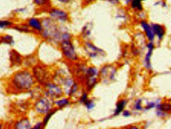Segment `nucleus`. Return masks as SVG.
I'll list each match as a JSON object with an SVG mask.
<instances>
[{
  "label": "nucleus",
  "instance_id": "nucleus-22",
  "mask_svg": "<svg viewBox=\"0 0 171 129\" xmlns=\"http://www.w3.org/2000/svg\"><path fill=\"white\" fill-rule=\"evenodd\" d=\"M13 29L17 31L20 32L25 33H33L32 31L29 28L28 25H27L26 22L25 23H20L15 24L13 26Z\"/></svg>",
  "mask_w": 171,
  "mask_h": 129
},
{
  "label": "nucleus",
  "instance_id": "nucleus-14",
  "mask_svg": "<svg viewBox=\"0 0 171 129\" xmlns=\"http://www.w3.org/2000/svg\"><path fill=\"white\" fill-rule=\"evenodd\" d=\"M94 29V23L92 22L88 21L84 24L81 27L79 37L82 41L91 40Z\"/></svg>",
  "mask_w": 171,
  "mask_h": 129
},
{
  "label": "nucleus",
  "instance_id": "nucleus-8",
  "mask_svg": "<svg viewBox=\"0 0 171 129\" xmlns=\"http://www.w3.org/2000/svg\"><path fill=\"white\" fill-rule=\"evenodd\" d=\"M54 102L48 97H41L38 99L34 104V109L36 112L41 115H46L52 111L53 108Z\"/></svg>",
  "mask_w": 171,
  "mask_h": 129
},
{
  "label": "nucleus",
  "instance_id": "nucleus-41",
  "mask_svg": "<svg viewBox=\"0 0 171 129\" xmlns=\"http://www.w3.org/2000/svg\"><path fill=\"white\" fill-rule=\"evenodd\" d=\"M126 129H140L139 126L136 125H129L126 128Z\"/></svg>",
  "mask_w": 171,
  "mask_h": 129
},
{
  "label": "nucleus",
  "instance_id": "nucleus-1",
  "mask_svg": "<svg viewBox=\"0 0 171 129\" xmlns=\"http://www.w3.org/2000/svg\"><path fill=\"white\" fill-rule=\"evenodd\" d=\"M42 20L43 29L38 36L43 41L58 46L63 41L73 39V35L67 25L59 24L48 16Z\"/></svg>",
  "mask_w": 171,
  "mask_h": 129
},
{
  "label": "nucleus",
  "instance_id": "nucleus-24",
  "mask_svg": "<svg viewBox=\"0 0 171 129\" xmlns=\"http://www.w3.org/2000/svg\"><path fill=\"white\" fill-rule=\"evenodd\" d=\"M0 43L9 45H14V39L13 37L10 34H3L0 36Z\"/></svg>",
  "mask_w": 171,
  "mask_h": 129
},
{
  "label": "nucleus",
  "instance_id": "nucleus-5",
  "mask_svg": "<svg viewBox=\"0 0 171 129\" xmlns=\"http://www.w3.org/2000/svg\"><path fill=\"white\" fill-rule=\"evenodd\" d=\"M31 72L36 82L39 83L41 86H45L51 82V74L46 65L37 63L32 67Z\"/></svg>",
  "mask_w": 171,
  "mask_h": 129
},
{
  "label": "nucleus",
  "instance_id": "nucleus-23",
  "mask_svg": "<svg viewBox=\"0 0 171 129\" xmlns=\"http://www.w3.org/2000/svg\"><path fill=\"white\" fill-rule=\"evenodd\" d=\"M127 104V101L125 99H121L117 102L116 108L114 111V116H118L124 111Z\"/></svg>",
  "mask_w": 171,
  "mask_h": 129
},
{
  "label": "nucleus",
  "instance_id": "nucleus-27",
  "mask_svg": "<svg viewBox=\"0 0 171 129\" xmlns=\"http://www.w3.org/2000/svg\"><path fill=\"white\" fill-rule=\"evenodd\" d=\"M15 24L12 21L7 19H0V29H6L12 28Z\"/></svg>",
  "mask_w": 171,
  "mask_h": 129
},
{
  "label": "nucleus",
  "instance_id": "nucleus-17",
  "mask_svg": "<svg viewBox=\"0 0 171 129\" xmlns=\"http://www.w3.org/2000/svg\"><path fill=\"white\" fill-rule=\"evenodd\" d=\"M9 57L12 67H20L23 64V57L15 49H12L10 51Z\"/></svg>",
  "mask_w": 171,
  "mask_h": 129
},
{
  "label": "nucleus",
  "instance_id": "nucleus-34",
  "mask_svg": "<svg viewBox=\"0 0 171 129\" xmlns=\"http://www.w3.org/2000/svg\"><path fill=\"white\" fill-rule=\"evenodd\" d=\"M105 2L113 6H119L122 3V0H104Z\"/></svg>",
  "mask_w": 171,
  "mask_h": 129
},
{
  "label": "nucleus",
  "instance_id": "nucleus-2",
  "mask_svg": "<svg viewBox=\"0 0 171 129\" xmlns=\"http://www.w3.org/2000/svg\"><path fill=\"white\" fill-rule=\"evenodd\" d=\"M36 83L32 72L22 69L13 74L10 81V87L15 93H21L30 90Z\"/></svg>",
  "mask_w": 171,
  "mask_h": 129
},
{
  "label": "nucleus",
  "instance_id": "nucleus-19",
  "mask_svg": "<svg viewBox=\"0 0 171 129\" xmlns=\"http://www.w3.org/2000/svg\"><path fill=\"white\" fill-rule=\"evenodd\" d=\"M142 0H131L130 3L128 7L133 12L137 14L144 11V6Z\"/></svg>",
  "mask_w": 171,
  "mask_h": 129
},
{
  "label": "nucleus",
  "instance_id": "nucleus-26",
  "mask_svg": "<svg viewBox=\"0 0 171 129\" xmlns=\"http://www.w3.org/2000/svg\"><path fill=\"white\" fill-rule=\"evenodd\" d=\"M37 59L35 56L29 55L27 56V57L24 58L23 64L24 63L27 67H34L35 65H36L37 62Z\"/></svg>",
  "mask_w": 171,
  "mask_h": 129
},
{
  "label": "nucleus",
  "instance_id": "nucleus-28",
  "mask_svg": "<svg viewBox=\"0 0 171 129\" xmlns=\"http://www.w3.org/2000/svg\"><path fill=\"white\" fill-rule=\"evenodd\" d=\"M57 109H56L54 110L53 109L52 111H51L50 112H49L48 113H47V114L45 115V117H44V118L43 119V122H42L43 127H45V126L46 125L47 123H48L49 121L50 120V118L52 117V115H53L54 113H56Z\"/></svg>",
  "mask_w": 171,
  "mask_h": 129
},
{
  "label": "nucleus",
  "instance_id": "nucleus-4",
  "mask_svg": "<svg viewBox=\"0 0 171 129\" xmlns=\"http://www.w3.org/2000/svg\"><path fill=\"white\" fill-rule=\"evenodd\" d=\"M81 47L86 55L92 60H98L105 57L106 52L91 40L82 41Z\"/></svg>",
  "mask_w": 171,
  "mask_h": 129
},
{
  "label": "nucleus",
  "instance_id": "nucleus-38",
  "mask_svg": "<svg viewBox=\"0 0 171 129\" xmlns=\"http://www.w3.org/2000/svg\"><path fill=\"white\" fill-rule=\"evenodd\" d=\"M27 8L26 7L18 8L15 10L14 12L16 13L20 14V13H24L26 12L27 11Z\"/></svg>",
  "mask_w": 171,
  "mask_h": 129
},
{
  "label": "nucleus",
  "instance_id": "nucleus-12",
  "mask_svg": "<svg viewBox=\"0 0 171 129\" xmlns=\"http://www.w3.org/2000/svg\"><path fill=\"white\" fill-rule=\"evenodd\" d=\"M139 25L142 32L147 40L148 41L154 42L156 38L151 23H150L147 20H142L139 21Z\"/></svg>",
  "mask_w": 171,
  "mask_h": 129
},
{
  "label": "nucleus",
  "instance_id": "nucleus-15",
  "mask_svg": "<svg viewBox=\"0 0 171 129\" xmlns=\"http://www.w3.org/2000/svg\"><path fill=\"white\" fill-rule=\"evenodd\" d=\"M156 108V113L160 118H165L171 114V102H165L159 103Z\"/></svg>",
  "mask_w": 171,
  "mask_h": 129
},
{
  "label": "nucleus",
  "instance_id": "nucleus-32",
  "mask_svg": "<svg viewBox=\"0 0 171 129\" xmlns=\"http://www.w3.org/2000/svg\"><path fill=\"white\" fill-rule=\"evenodd\" d=\"M99 0H82V5L86 7L96 3Z\"/></svg>",
  "mask_w": 171,
  "mask_h": 129
},
{
  "label": "nucleus",
  "instance_id": "nucleus-37",
  "mask_svg": "<svg viewBox=\"0 0 171 129\" xmlns=\"http://www.w3.org/2000/svg\"><path fill=\"white\" fill-rule=\"evenodd\" d=\"M154 5L155 6H161L162 7H166V6H167V4H166V3L163 1H157L154 3Z\"/></svg>",
  "mask_w": 171,
  "mask_h": 129
},
{
  "label": "nucleus",
  "instance_id": "nucleus-31",
  "mask_svg": "<svg viewBox=\"0 0 171 129\" xmlns=\"http://www.w3.org/2000/svg\"><path fill=\"white\" fill-rule=\"evenodd\" d=\"M84 104L86 107V108H87L88 109H92L95 106L94 102L93 100L89 99H88L86 101Z\"/></svg>",
  "mask_w": 171,
  "mask_h": 129
},
{
  "label": "nucleus",
  "instance_id": "nucleus-6",
  "mask_svg": "<svg viewBox=\"0 0 171 129\" xmlns=\"http://www.w3.org/2000/svg\"><path fill=\"white\" fill-rule=\"evenodd\" d=\"M47 13L48 16L59 24L67 25L71 20L69 11L63 8L52 6Z\"/></svg>",
  "mask_w": 171,
  "mask_h": 129
},
{
  "label": "nucleus",
  "instance_id": "nucleus-33",
  "mask_svg": "<svg viewBox=\"0 0 171 129\" xmlns=\"http://www.w3.org/2000/svg\"><path fill=\"white\" fill-rule=\"evenodd\" d=\"M58 4L62 5H68L71 4L75 0H55Z\"/></svg>",
  "mask_w": 171,
  "mask_h": 129
},
{
  "label": "nucleus",
  "instance_id": "nucleus-43",
  "mask_svg": "<svg viewBox=\"0 0 171 129\" xmlns=\"http://www.w3.org/2000/svg\"><path fill=\"white\" fill-rule=\"evenodd\" d=\"M3 128V125L1 123H0V129H2Z\"/></svg>",
  "mask_w": 171,
  "mask_h": 129
},
{
  "label": "nucleus",
  "instance_id": "nucleus-29",
  "mask_svg": "<svg viewBox=\"0 0 171 129\" xmlns=\"http://www.w3.org/2000/svg\"><path fill=\"white\" fill-rule=\"evenodd\" d=\"M133 109L136 111H141L144 109V107L142 105V100L141 99H137L136 100L133 104Z\"/></svg>",
  "mask_w": 171,
  "mask_h": 129
},
{
  "label": "nucleus",
  "instance_id": "nucleus-25",
  "mask_svg": "<svg viewBox=\"0 0 171 129\" xmlns=\"http://www.w3.org/2000/svg\"><path fill=\"white\" fill-rule=\"evenodd\" d=\"M54 104L57 106V108L59 109L63 108L68 106L70 104V100L67 97H62L59 98L57 100H55Z\"/></svg>",
  "mask_w": 171,
  "mask_h": 129
},
{
  "label": "nucleus",
  "instance_id": "nucleus-21",
  "mask_svg": "<svg viewBox=\"0 0 171 129\" xmlns=\"http://www.w3.org/2000/svg\"><path fill=\"white\" fill-rule=\"evenodd\" d=\"M31 128L30 122L28 118H23L16 122L14 129H30Z\"/></svg>",
  "mask_w": 171,
  "mask_h": 129
},
{
  "label": "nucleus",
  "instance_id": "nucleus-36",
  "mask_svg": "<svg viewBox=\"0 0 171 129\" xmlns=\"http://www.w3.org/2000/svg\"><path fill=\"white\" fill-rule=\"evenodd\" d=\"M89 98H88V95L87 93L86 92H84L82 94V95H81V97L80 99V102L81 103H82V104H84L85 102Z\"/></svg>",
  "mask_w": 171,
  "mask_h": 129
},
{
  "label": "nucleus",
  "instance_id": "nucleus-18",
  "mask_svg": "<svg viewBox=\"0 0 171 129\" xmlns=\"http://www.w3.org/2000/svg\"><path fill=\"white\" fill-rule=\"evenodd\" d=\"M115 17L122 23H127L130 20V15L128 11L124 7L118 8L115 14Z\"/></svg>",
  "mask_w": 171,
  "mask_h": 129
},
{
  "label": "nucleus",
  "instance_id": "nucleus-44",
  "mask_svg": "<svg viewBox=\"0 0 171 129\" xmlns=\"http://www.w3.org/2000/svg\"><path fill=\"white\" fill-rule=\"evenodd\" d=\"M142 1L144 2V1H148V0H142Z\"/></svg>",
  "mask_w": 171,
  "mask_h": 129
},
{
  "label": "nucleus",
  "instance_id": "nucleus-35",
  "mask_svg": "<svg viewBox=\"0 0 171 129\" xmlns=\"http://www.w3.org/2000/svg\"><path fill=\"white\" fill-rule=\"evenodd\" d=\"M137 18L139 19V20H146L147 14L144 11H142L141 12L138 13L137 14Z\"/></svg>",
  "mask_w": 171,
  "mask_h": 129
},
{
  "label": "nucleus",
  "instance_id": "nucleus-16",
  "mask_svg": "<svg viewBox=\"0 0 171 129\" xmlns=\"http://www.w3.org/2000/svg\"><path fill=\"white\" fill-rule=\"evenodd\" d=\"M152 27L155 34V38L158 41H162L166 35V30L163 25L158 23H151Z\"/></svg>",
  "mask_w": 171,
  "mask_h": 129
},
{
  "label": "nucleus",
  "instance_id": "nucleus-11",
  "mask_svg": "<svg viewBox=\"0 0 171 129\" xmlns=\"http://www.w3.org/2000/svg\"><path fill=\"white\" fill-rule=\"evenodd\" d=\"M145 47L147 49V51L142 60V64L145 69L150 71L152 68L151 58L153 55L154 50L155 49V43L154 42L148 41L146 44Z\"/></svg>",
  "mask_w": 171,
  "mask_h": 129
},
{
  "label": "nucleus",
  "instance_id": "nucleus-9",
  "mask_svg": "<svg viewBox=\"0 0 171 129\" xmlns=\"http://www.w3.org/2000/svg\"><path fill=\"white\" fill-rule=\"evenodd\" d=\"M99 79L104 82L113 81L115 79L117 73V67L115 65L106 64L100 68Z\"/></svg>",
  "mask_w": 171,
  "mask_h": 129
},
{
  "label": "nucleus",
  "instance_id": "nucleus-10",
  "mask_svg": "<svg viewBox=\"0 0 171 129\" xmlns=\"http://www.w3.org/2000/svg\"><path fill=\"white\" fill-rule=\"evenodd\" d=\"M46 97L51 99H58L62 97L64 93L60 86L51 81L44 86Z\"/></svg>",
  "mask_w": 171,
  "mask_h": 129
},
{
  "label": "nucleus",
  "instance_id": "nucleus-30",
  "mask_svg": "<svg viewBox=\"0 0 171 129\" xmlns=\"http://www.w3.org/2000/svg\"><path fill=\"white\" fill-rule=\"evenodd\" d=\"M159 104L158 102H147V104L146 106H145L144 109L146 110H149L152 109L156 108L157 104Z\"/></svg>",
  "mask_w": 171,
  "mask_h": 129
},
{
  "label": "nucleus",
  "instance_id": "nucleus-40",
  "mask_svg": "<svg viewBox=\"0 0 171 129\" xmlns=\"http://www.w3.org/2000/svg\"><path fill=\"white\" fill-rule=\"evenodd\" d=\"M123 116L125 117H129L131 116V113L129 110L126 109L123 111Z\"/></svg>",
  "mask_w": 171,
  "mask_h": 129
},
{
  "label": "nucleus",
  "instance_id": "nucleus-13",
  "mask_svg": "<svg viewBox=\"0 0 171 129\" xmlns=\"http://www.w3.org/2000/svg\"><path fill=\"white\" fill-rule=\"evenodd\" d=\"M26 23L32 31L33 33L38 35L43 29L42 18L37 17H31L27 19Z\"/></svg>",
  "mask_w": 171,
  "mask_h": 129
},
{
  "label": "nucleus",
  "instance_id": "nucleus-7",
  "mask_svg": "<svg viewBox=\"0 0 171 129\" xmlns=\"http://www.w3.org/2000/svg\"><path fill=\"white\" fill-rule=\"evenodd\" d=\"M99 73L100 70L97 67L93 65L88 66L83 79L88 90L93 89L97 83L99 79Z\"/></svg>",
  "mask_w": 171,
  "mask_h": 129
},
{
  "label": "nucleus",
  "instance_id": "nucleus-20",
  "mask_svg": "<svg viewBox=\"0 0 171 129\" xmlns=\"http://www.w3.org/2000/svg\"><path fill=\"white\" fill-rule=\"evenodd\" d=\"M33 4L43 11H47L52 7V0H32Z\"/></svg>",
  "mask_w": 171,
  "mask_h": 129
},
{
  "label": "nucleus",
  "instance_id": "nucleus-39",
  "mask_svg": "<svg viewBox=\"0 0 171 129\" xmlns=\"http://www.w3.org/2000/svg\"><path fill=\"white\" fill-rule=\"evenodd\" d=\"M44 127H43L42 122H39L33 127L31 128L30 129H42Z\"/></svg>",
  "mask_w": 171,
  "mask_h": 129
},
{
  "label": "nucleus",
  "instance_id": "nucleus-3",
  "mask_svg": "<svg viewBox=\"0 0 171 129\" xmlns=\"http://www.w3.org/2000/svg\"><path fill=\"white\" fill-rule=\"evenodd\" d=\"M58 47L63 58L68 62L73 63L80 60L77 45L73 39L61 42Z\"/></svg>",
  "mask_w": 171,
  "mask_h": 129
},
{
  "label": "nucleus",
  "instance_id": "nucleus-42",
  "mask_svg": "<svg viewBox=\"0 0 171 129\" xmlns=\"http://www.w3.org/2000/svg\"><path fill=\"white\" fill-rule=\"evenodd\" d=\"M131 0H122V4L126 7H128L130 3Z\"/></svg>",
  "mask_w": 171,
  "mask_h": 129
}]
</instances>
